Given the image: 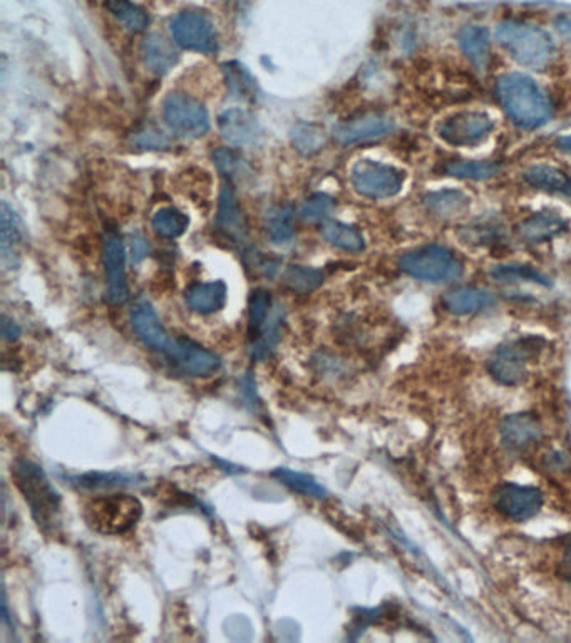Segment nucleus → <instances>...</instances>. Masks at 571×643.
I'll return each instance as SVG.
<instances>
[{
	"mask_svg": "<svg viewBox=\"0 0 571 643\" xmlns=\"http://www.w3.org/2000/svg\"><path fill=\"white\" fill-rule=\"evenodd\" d=\"M496 96L506 114L521 128H540L553 116V104L548 94L525 74L501 76L496 83Z\"/></svg>",
	"mask_w": 571,
	"mask_h": 643,
	"instance_id": "1",
	"label": "nucleus"
},
{
	"mask_svg": "<svg viewBox=\"0 0 571 643\" xmlns=\"http://www.w3.org/2000/svg\"><path fill=\"white\" fill-rule=\"evenodd\" d=\"M496 41L513 61L531 69L548 66L556 52L555 42L545 29L523 21L501 22Z\"/></svg>",
	"mask_w": 571,
	"mask_h": 643,
	"instance_id": "2",
	"label": "nucleus"
},
{
	"mask_svg": "<svg viewBox=\"0 0 571 643\" xmlns=\"http://www.w3.org/2000/svg\"><path fill=\"white\" fill-rule=\"evenodd\" d=\"M12 476L24 494L27 505L31 506L32 516L36 518L37 525L42 526L44 530L52 528L57 520L61 498L56 489L52 488L42 468L22 459L17 461Z\"/></svg>",
	"mask_w": 571,
	"mask_h": 643,
	"instance_id": "3",
	"label": "nucleus"
},
{
	"mask_svg": "<svg viewBox=\"0 0 571 643\" xmlns=\"http://www.w3.org/2000/svg\"><path fill=\"white\" fill-rule=\"evenodd\" d=\"M86 521L101 535H123L143 516V505L131 494H109L86 506Z\"/></svg>",
	"mask_w": 571,
	"mask_h": 643,
	"instance_id": "4",
	"label": "nucleus"
},
{
	"mask_svg": "<svg viewBox=\"0 0 571 643\" xmlns=\"http://www.w3.org/2000/svg\"><path fill=\"white\" fill-rule=\"evenodd\" d=\"M399 268L422 282H451L463 275V263L448 248L426 245L404 253Z\"/></svg>",
	"mask_w": 571,
	"mask_h": 643,
	"instance_id": "5",
	"label": "nucleus"
},
{
	"mask_svg": "<svg viewBox=\"0 0 571 643\" xmlns=\"http://www.w3.org/2000/svg\"><path fill=\"white\" fill-rule=\"evenodd\" d=\"M350 181L359 195L371 200H386L402 190L406 183V173L386 163L361 160L352 166Z\"/></svg>",
	"mask_w": 571,
	"mask_h": 643,
	"instance_id": "6",
	"label": "nucleus"
},
{
	"mask_svg": "<svg viewBox=\"0 0 571 643\" xmlns=\"http://www.w3.org/2000/svg\"><path fill=\"white\" fill-rule=\"evenodd\" d=\"M163 118L183 138H201L210 129V114L205 106L186 94H170L163 103Z\"/></svg>",
	"mask_w": 571,
	"mask_h": 643,
	"instance_id": "7",
	"label": "nucleus"
},
{
	"mask_svg": "<svg viewBox=\"0 0 571 643\" xmlns=\"http://www.w3.org/2000/svg\"><path fill=\"white\" fill-rule=\"evenodd\" d=\"M494 128V121L483 111H459L438 124V136L458 148H473L483 143Z\"/></svg>",
	"mask_w": 571,
	"mask_h": 643,
	"instance_id": "8",
	"label": "nucleus"
},
{
	"mask_svg": "<svg viewBox=\"0 0 571 643\" xmlns=\"http://www.w3.org/2000/svg\"><path fill=\"white\" fill-rule=\"evenodd\" d=\"M535 339L518 340L494 352L489 359L488 371L503 386H520L526 379V361L540 350Z\"/></svg>",
	"mask_w": 571,
	"mask_h": 643,
	"instance_id": "9",
	"label": "nucleus"
},
{
	"mask_svg": "<svg viewBox=\"0 0 571 643\" xmlns=\"http://www.w3.org/2000/svg\"><path fill=\"white\" fill-rule=\"evenodd\" d=\"M171 36L186 51L211 54L218 51V36L213 22L203 14L183 12L171 22Z\"/></svg>",
	"mask_w": 571,
	"mask_h": 643,
	"instance_id": "10",
	"label": "nucleus"
},
{
	"mask_svg": "<svg viewBox=\"0 0 571 643\" xmlns=\"http://www.w3.org/2000/svg\"><path fill=\"white\" fill-rule=\"evenodd\" d=\"M103 263L106 268V300L111 305L128 302L129 289L126 283V252L123 238L116 232L104 235Z\"/></svg>",
	"mask_w": 571,
	"mask_h": 643,
	"instance_id": "11",
	"label": "nucleus"
},
{
	"mask_svg": "<svg viewBox=\"0 0 571 643\" xmlns=\"http://www.w3.org/2000/svg\"><path fill=\"white\" fill-rule=\"evenodd\" d=\"M543 506V493L533 486L506 483L494 493V508L511 521L531 520Z\"/></svg>",
	"mask_w": 571,
	"mask_h": 643,
	"instance_id": "12",
	"label": "nucleus"
},
{
	"mask_svg": "<svg viewBox=\"0 0 571 643\" xmlns=\"http://www.w3.org/2000/svg\"><path fill=\"white\" fill-rule=\"evenodd\" d=\"M131 327H133L134 334L138 335V339L150 347V349L161 352V354H171V350L175 347L176 339H171L170 334L166 332L165 327L160 322V317L153 309V305L148 300H138L131 310Z\"/></svg>",
	"mask_w": 571,
	"mask_h": 643,
	"instance_id": "13",
	"label": "nucleus"
},
{
	"mask_svg": "<svg viewBox=\"0 0 571 643\" xmlns=\"http://www.w3.org/2000/svg\"><path fill=\"white\" fill-rule=\"evenodd\" d=\"M218 129L223 139L238 148L255 146L262 141V126L258 123L257 116L247 109H227L218 118Z\"/></svg>",
	"mask_w": 571,
	"mask_h": 643,
	"instance_id": "14",
	"label": "nucleus"
},
{
	"mask_svg": "<svg viewBox=\"0 0 571 643\" xmlns=\"http://www.w3.org/2000/svg\"><path fill=\"white\" fill-rule=\"evenodd\" d=\"M173 364L180 369L185 376L206 377L215 374L220 369L222 362L217 355L210 350L203 349L201 345L195 344L193 340L176 339L175 347L168 355Z\"/></svg>",
	"mask_w": 571,
	"mask_h": 643,
	"instance_id": "15",
	"label": "nucleus"
},
{
	"mask_svg": "<svg viewBox=\"0 0 571 643\" xmlns=\"http://www.w3.org/2000/svg\"><path fill=\"white\" fill-rule=\"evenodd\" d=\"M394 123L384 114L371 113L359 118L342 121L334 128V138L344 145H352L366 139L381 138L391 133Z\"/></svg>",
	"mask_w": 571,
	"mask_h": 643,
	"instance_id": "16",
	"label": "nucleus"
},
{
	"mask_svg": "<svg viewBox=\"0 0 571 643\" xmlns=\"http://www.w3.org/2000/svg\"><path fill=\"white\" fill-rule=\"evenodd\" d=\"M541 438V424L530 412H520L506 417L501 424V439L510 451L521 453L535 446Z\"/></svg>",
	"mask_w": 571,
	"mask_h": 643,
	"instance_id": "17",
	"label": "nucleus"
},
{
	"mask_svg": "<svg viewBox=\"0 0 571 643\" xmlns=\"http://www.w3.org/2000/svg\"><path fill=\"white\" fill-rule=\"evenodd\" d=\"M0 250H2V265L7 270L17 267L19 253L24 245V225L21 218L17 217L16 211L7 205L6 201L0 206Z\"/></svg>",
	"mask_w": 571,
	"mask_h": 643,
	"instance_id": "18",
	"label": "nucleus"
},
{
	"mask_svg": "<svg viewBox=\"0 0 571 643\" xmlns=\"http://www.w3.org/2000/svg\"><path fill=\"white\" fill-rule=\"evenodd\" d=\"M217 227L225 237L233 242H245L247 238V220L243 215L242 208L238 205L237 196L232 185H223L220 195V206H218Z\"/></svg>",
	"mask_w": 571,
	"mask_h": 643,
	"instance_id": "19",
	"label": "nucleus"
},
{
	"mask_svg": "<svg viewBox=\"0 0 571 643\" xmlns=\"http://www.w3.org/2000/svg\"><path fill=\"white\" fill-rule=\"evenodd\" d=\"M228 289L225 282H198L188 287L185 294L186 305L200 315H211L227 304Z\"/></svg>",
	"mask_w": 571,
	"mask_h": 643,
	"instance_id": "20",
	"label": "nucleus"
},
{
	"mask_svg": "<svg viewBox=\"0 0 571 643\" xmlns=\"http://www.w3.org/2000/svg\"><path fill=\"white\" fill-rule=\"evenodd\" d=\"M568 230V222L558 213L541 211L526 218L518 225V233L526 243H543L560 237Z\"/></svg>",
	"mask_w": 571,
	"mask_h": 643,
	"instance_id": "21",
	"label": "nucleus"
},
{
	"mask_svg": "<svg viewBox=\"0 0 571 643\" xmlns=\"http://www.w3.org/2000/svg\"><path fill=\"white\" fill-rule=\"evenodd\" d=\"M141 56H143V61H145L148 71L156 74V76L170 73L176 62H178L175 47L171 46L165 37L158 36V34H151V36L146 37L143 44H141Z\"/></svg>",
	"mask_w": 571,
	"mask_h": 643,
	"instance_id": "22",
	"label": "nucleus"
},
{
	"mask_svg": "<svg viewBox=\"0 0 571 643\" xmlns=\"http://www.w3.org/2000/svg\"><path fill=\"white\" fill-rule=\"evenodd\" d=\"M443 304L451 314L469 315L489 309L494 304V295L483 289L459 287L444 295Z\"/></svg>",
	"mask_w": 571,
	"mask_h": 643,
	"instance_id": "23",
	"label": "nucleus"
},
{
	"mask_svg": "<svg viewBox=\"0 0 571 643\" xmlns=\"http://www.w3.org/2000/svg\"><path fill=\"white\" fill-rule=\"evenodd\" d=\"M459 46L464 56L468 57L469 62L479 71H484L489 62V31L484 26L471 24L459 31Z\"/></svg>",
	"mask_w": 571,
	"mask_h": 643,
	"instance_id": "24",
	"label": "nucleus"
},
{
	"mask_svg": "<svg viewBox=\"0 0 571 643\" xmlns=\"http://www.w3.org/2000/svg\"><path fill=\"white\" fill-rule=\"evenodd\" d=\"M523 178L528 185L535 186L538 190L560 193L571 198V180L556 168L545 165L531 166L530 170L525 171Z\"/></svg>",
	"mask_w": 571,
	"mask_h": 643,
	"instance_id": "25",
	"label": "nucleus"
},
{
	"mask_svg": "<svg viewBox=\"0 0 571 643\" xmlns=\"http://www.w3.org/2000/svg\"><path fill=\"white\" fill-rule=\"evenodd\" d=\"M322 237L332 247L340 248L344 252H362L366 248V240L357 228L340 222H325L322 227Z\"/></svg>",
	"mask_w": 571,
	"mask_h": 643,
	"instance_id": "26",
	"label": "nucleus"
},
{
	"mask_svg": "<svg viewBox=\"0 0 571 643\" xmlns=\"http://www.w3.org/2000/svg\"><path fill=\"white\" fill-rule=\"evenodd\" d=\"M268 237L277 245H287L294 238V208L273 206L265 217Z\"/></svg>",
	"mask_w": 571,
	"mask_h": 643,
	"instance_id": "27",
	"label": "nucleus"
},
{
	"mask_svg": "<svg viewBox=\"0 0 571 643\" xmlns=\"http://www.w3.org/2000/svg\"><path fill=\"white\" fill-rule=\"evenodd\" d=\"M104 4L126 31H145L150 24V16L131 0H104Z\"/></svg>",
	"mask_w": 571,
	"mask_h": 643,
	"instance_id": "28",
	"label": "nucleus"
},
{
	"mask_svg": "<svg viewBox=\"0 0 571 643\" xmlns=\"http://www.w3.org/2000/svg\"><path fill=\"white\" fill-rule=\"evenodd\" d=\"M223 73L227 79L228 91L233 98L245 99V101H253L257 98V83L240 62L223 64Z\"/></svg>",
	"mask_w": 571,
	"mask_h": 643,
	"instance_id": "29",
	"label": "nucleus"
},
{
	"mask_svg": "<svg viewBox=\"0 0 571 643\" xmlns=\"http://www.w3.org/2000/svg\"><path fill=\"white\" fill-rule=\"evenodd\" d=\"M282 282L287 289L292 290L295 294L307 295L319 289L320 285L324 283V273L317 268L292 265L283 272Z\"/></svg>",
	"mask_w": 571,
	"mask_h": 643,
	"instance_id": "30",
	"label": "nucleus"
},
{
	"mask_svg": "<svg viewBox=\"0 0 571 643\" xmlns=\"http://www.w3.org/2000/svg\"><path fill=\"white\" fill-rule=\"evenodd\" d=\"M424 203L429 206V210L444 218L458 217V215L468 210L469 206L468 196L461 193V191L454 190L429 193L424 198Z\"/></svg>",
	"mask_w": 571,
	"mask_h": 643,
	"instance_id": "31",
	"label": "nucleus"
},
{
	"mask_svg": "<svg viewBox=\"0 0 571 643\" xmlns=\"http://www.w3.org/2000/svg\"><path fill=\"white\" fill-rule=\"evenodd\" d=\"M272 476L283 486H287L297 493L305 494V496H310V498L322 499L327 496L324 486L317 483L309 474L299 473V471L289 468H277L273 469Z\"/></svg>",
	"mask_w": 571,
	"mask_h": 643,
	"instance_id": "32",
	"label": "nucleus"
},
{
	"mask_svg": "<svg viewBox=\"0 0 571 643\" xmlns=\"http://www.w3.org/2000/svg\"><path fill=\"white\" fill-rule=\"evenodd\" d=\"M190 218L175 206H166L156 211L153 217V230L158 237L178 238L188 230Z\"/></svg>",
	"mask_w": 571,
	"mask_h": 643,
	"instance_id": "33",
	"label": "nucleus"
},
{
	"mask_svg": "<svg viewBox=\"0 0 571 643\" xmlns=\"http://www.w3.org/2000/svg\"><path fill=\"white\" fill-rule=\"evenodd\" d=\"M138 481V476L126 473H88L74 478V484H78L79 488L91 489V491L129 488V486H136Z\"/></svg>",
	"mask_w": 571,
	"mask_h": 643,
	"instance_id": "34",
	"label": "nucleus"
},
{
	"mask_svg": "<svg viewBox=\"0 0 571 643\" xmlns=\"http://www.w3.org/2000/svg\"><path fill=\"white\" fill-rule=\"evenodd\" d=\"M292 143L302 155H315L325 145L324 129L310 123H299L292 129Z\"/></svg>",
	"mask_w": 571,
	"mask_h": 643,
	"instance_id": "35",
	"label": "nucleus"
},
{
	"mask_svg": "<svg viewBox=\"0 0 571 643\" xmlns=\"http://www.w3.org/2000/svg\"><path fill=\"white\" fill-rule=\"evenodd\" d=\"M499 170L501 166L493 161L491 163L489 161H454L449 163L446 173L463 180H488Z\"/></svg>",
	"mask_w": 571,
	"mask_h": 643,
	"instance_id": "36",
	"label": "nucleus"
},
{
	"mask_svg": "<svg viewBox=\"0 0 571 643\" xmlns=\"http://www.w3.org/2000/svg\"><path fill=\"white\" fill-rule=\"evenodd\" d=\"M272 297L267 290L258 289L253 292L248 304V330H250V339L258 334L263 322L267 320L268 315L272 312Z\"/></svg>",
	"mask_w": 571,
	"mask_h": 643,
	"instance_id": "37",
	"label": "nucleus"
},
{
	"mask_svg": "<svg viewBox=\"0 0 571 643\" xmlns=\"http://www.w3.org/2000/svg\"><path fill=\"white\" fill-rule=\"evenodd\" d=\"M491 277L496 278L499 282H516V280H525V282L540 283L548 285V278L543 273L538 272L536 268L523 267V265H501L494 268Z\"/></svg>",
	"mask_w": 571,
	"mask_h": 643,
	"instance_id": "38",
	"label": "nucleus"
},
{
	"mask_svg": "<svg viewBox=\"0 0 571 643\" xmlns=\"http://www.w3.org/2000/svg\"><path fill=\"white\" fill-rule=\"evenodd\" d=\"M334 208L335 201L329 195L315 193V195L307 198V201L300 208V217L309 223L322 222V220L329 217Z\"/></svg>",
	"mask_w": 571,
	"mask_h": 643,
	"instance_id": "39",
	"label": "nucleus"
},
{
	"mask_svg": "<svg viewBox=\"0 0 571 643\" xmlns=\"http://www.w3.org/2000/svg\"><path fill=\"white\" fill-rule=\"evenodd\" d=\"M215 161H217L218 168L225 173V175L233 176L240 173L243 168V160H240L233 151L220 150L213 155Z\"/></svg>",
	"mask_w": 571,
	"mask_h": 643,
	"instance_id": "40",
	"label": "nucleus"
},
{
	"mask_svg": "<svg viewBox=\"0 0 571 643\" xmlns=\"http://www.w3.org/2000/svg\"><path fill=\"white\" fill-rule=\"evenodd\" d=\"M131 248H133V263L143 262L146 255L150 252V245L146 242L145 238L134 237L133 243H131Z\"/></svg>",
	"mask_w": 571,
	"mask_h": 643,
	"instance_id": "41",
	"label": "nucleus"
},
{
	"mask_svg": "<svg viewBox=\"0 0 571 643\" xmlns=\"http://www.w3.org/2000/svg\"><path fill=\"white\" fill-rule=\"evenodd\" d=\"M2 335L6 340H16L21 335V327L16 322L4 317V320H2Z\"/></svg>",
	"mask_w": 571,
	"mask_h": 643,
	"instance_id": "42",
	"label": "nucleus"
},
{
	"mask_svg": "<svg viewBox=\"0 0 571 643\" xmlns=\"http://www.w3.org/2000/svg\"><path fill=\"white\" fill-rule=\"evenodd\" d=\"M556 27H558L561 36L571 41V17H560V19L556 21Z\"/></svg>",
	"mask_w": 571,
	"mask_h": 643,
	"instance_id": "43",
	"label": "nucleus"
},
{
	"mask_svg": "<svg viewBox=\"0 0 571 643\" xmlns=\"http://www.w3.org/2000/svg\"><path fill=\"white\" fill-rule=\"evenodd\" d=\"M558 148L571 155V136H563V138L558 139Z\"/></svg>",
	"mask_w": 571,
	"mask_h": 643,
	"instance_id": "44",
	"label": "nucleus"
},
{
	"mask_svg": "<svg viewBox=\"0 0 571 643\" xmlns=\"http://www.w3.org/2000/svg\"><path fill=\"white\" fill-rule=\"evenodd\" d=\"M566 561H568V565H571V536L570 540H568V546H566Z\"/></svg>",
	"mask_w": 571,
	"mask_h": 643,
	"instance_id": "45",
	"label": "nucleus"
}]
</instances>
